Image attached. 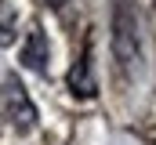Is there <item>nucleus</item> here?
<instances>
[{
  "label": "nucleus",
  "mask_w": 156,
  "mask_h": 145,
  "mask_svg": "<svg viewBox=\"0 0 156 145\" xmlns=\"http://www.w3.org/2000/svg\"><path fill=\"white\" fill-rule=\"evenodd\" d=\"M0 109H4V120H7L18 134H26V131H33V127H37V105L29 102L26 87H22L15 76H7V80H4V91H0Z\"/></svg>",
  "instance_id": "nucleus-1"
},
{
  "label": "nucleus",
  "mask_w": 156,
  "mask_h": 145,
  "mask_svg": "<svg viewBox=\"0 0 156 145\" xmlns=\"http://www.w3.org/2000/svg\"><path fill=\"white\" fill-rule=\"evenodd\" d=\"M113 51H116L120 65H131L138 58V22L127 4H120L113 15Z\"/></svg>",
  "instance_id": "nucleus-2"
},
{
  "label": "nucleus",
  "mask_w": 156,
  "mask_h": 145,
  "mask_svg": "<svg viewBox=\"0 0 156 145\" xmlns=\"http://www.w3.org/2000/svg\"><path fill=\"white\" fill-rule=\"evenodd\" d=\"M18 58H22V65H26L29 72L47 76V69H51V44H47V36H44L40 26H33V29L26 33V44H22Z\"/></svg>",
  "instance_id": "nucleus-3"
},
{
  "label": "nucleus",
  "mask_w": 156,
  "mask_h": 145,
  "mask_svg": "<svg viewBox=\"0 0 156 145\" xmlns=\"http://www.w3.org/2000/svg\"><path fill=\"white\" fill-rule=\"evenodd\" d=\"M69 87H73V94H80V98H91V94L98 91V87H94V76H91V62H87V55L69 69Z\"/></svg>",
  "instance_id": "nucleus-4"
},
{
  "label": "nucleus",
  "mask_w": 156,
  "mask_h": 145,
  "mask_svg": "<svg viewBox=\"0 0 156 145\" xmlns=\"http://www.w3.org/2000/svg\"><path fill=\"white\" fill-rule=\"evenodd\" d=\"M18 33V11L11 0H0V47H11Z\"/></svg>",
  "instance_id": "nucleus-5"
},
{
  "label": "nucleus",
  "mask_w": 156,
  "mask_h": 145,
  "mask_svg": "<svg viewBox=\"0 0 156 145\" xmlns=\"http://www.w3.org/2000/svg\"><path fill=\"white\" fill-rule=\"evenodd\" d=\"M44 4H47V7H66L69 0H44Z\"/></svg>",
  "instance_id": "nucleus-6"
}]
</instances>
